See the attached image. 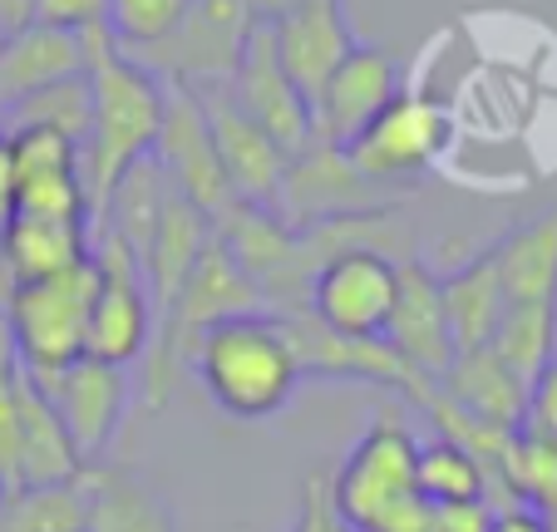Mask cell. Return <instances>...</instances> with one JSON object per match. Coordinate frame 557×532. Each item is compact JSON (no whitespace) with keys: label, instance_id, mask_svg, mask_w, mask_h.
Returning a JSON list of instances; mask_svg holds the SVG:
<instances>
[{"label":"cell","instance_id":"6da1fadb","mask_svg":"<svg viewBox=\"0 0 557 532\" xmlns=\"http://www.w3.org/2000/svg\"><path fill=\"white\" fill-rule=\"evenodd\" d=\"M89 50V134L79 144V177H85L89 222L104 218L114 188L128 168L153 158L163 128V79L114 50L109 30L85 35Z\"/></svg>","mask_w":557,"mask_h":532},{"label":"cell","instance_id":"7a4b0ae2","mask_svg":"<svg viewBox=\"0 0 557 532\" xmlns=\"http://www.w3.org/2000/svg\"><path fill=\"white\" fill-rule=\"evenodd\" d=\"M188 366L222 415L252 419V424L282 415L301 385L286 321L272 311L227 316V321L208 325L193 345Z\"/></svg>","mask_w":557,"mask_h":532},{"label":"cell","instance_id":"3957f363","mask_svg":"<svg viewBox=\"0 0 557 532\" xmlns=\"http://www.w3.org/2000/svg\"><path fill=\"white\" fill-rule=\"evenodd\" d=\"M95 292H99V261L89 257L60 276L11 286L0 296L5 301V321H11L21 375L45 380L85 355V325H89Z\"/></svg>","mask_w":557,"mask_h":532},{"label":"cell","instance_id":"277c9868","mask_svg":"<svg viewBox=\"0 0 557 532\" xmlns=\"http://www.w3.org/2000/svg\"><path fill=\"white\" fill-rule=\"evenodd\" d=\"M414 454L420 438L405 429V419L395 409H380L370 419V429L350 444L346 463L336 469V479L326 483L331 512L346 532H375L389 512H400L414 493Z\"/></svg>","mask_w":557,"mask_h":532},{"label":"cell","instance_id":"5b68a950","mask_svg":"<svg viewBox=\"0 0 557 532\" xmlns=\"http://www.w3.org/2000/svg\"><path fill=\"white\" fill-rule=\"evenodd\" d=\"M400 301V261L375 247H341L315 267L306 316L346 341H385Z\"/></svg>","mask_w":557,"mask_h":532},{"label":"cell","instance_id":"8992f818","mask_svg":"<svg viewBox=\"0 0 557 532\" xmlns=\"http://www.w3.org/2000/svg\"><path fill=\"white\" fill-rule=\"evenodd\" d=\"M95 261H99V292L89 301L85 355L128 370L153 345V301H148L144 267H138V257L124 242L104 237V232L95 237Z\"/></svg>","mask_w":557,"mask_h":532},{"label":"cell","instance_id":"52a82bcc","mask_svg":"<svg viewBox=\"0 0 557 532\" xmlns=\"http://www.w3.org/2000/svg\"><path fill=\"white\" fill-rule=\"evenodd\" d=\"M0 158H5V173H11L15 218L89 222L79 144L74 138L54 134V128H11V134H0Z\"/></svg>","mask_w":557,"mask_h":532},{"label":"cell","instance_id":"ba28073f","mask_svg":"<svg viewBox=\"0 0 557 532\" xmlns=\"http://www.w3.org/2000/svg\"><path fill=\"white\" fill-rule=\"evenodd\" d=\"M444 144H449V114L434 99L400 89L341 153L375 188V183H395V177L430 168Z\"/></svg>","mask_w":557,"mask_h":532},{"label":"cell","instance_id":"9c48e42d","mask_svg":"<svg viewBox=\"0 0 557 532\" xmlns=\"http://www.w3.org/2000/svg\"><path fill=\"white\" fill-rule=\"evenodd\" d=\"M153 163L163 168L173 193L183 202H193L208 222H218L237 202L227 188V173H222L208 114H202V104L193 99L188 84L163 79V128H158V144H153Z\"/></svg>","mask_w":557,"mask_h":532},{"label":"cell","instance_id":"30bf717a","mask_svg":"<svg viewBox=\"0 0 557 532\" xmlns=\"http://www.w3.org/2000/svg\"><path fill=\"white\" fill-rule=\"evenodd\" d=\"M188 89L202 104V114H208V128H212V144H218L232 198L243 202V208L276 212L282 177H286V153L267 138V128H257L252 119L237 109L227 84H188Z\"/></svg>","mask_w":557,"mask_h":532},{"label":"cell","instance_id":"8fae6325","mask_svg":"<svg viewBox=\"0 0 557 532\" xmlns=\"http://www.w3.org/2000/svg\"><path fill=\"white\" fill-rule=\"evenodd\" d=\"M30 385L50 399V409L60 415L64 434L74 438V449H79L85 463L99 459V454L114 444L119 424H124V415H128V399H134L128 370L89 360V355H79L74 366L54 370V375H45V380H30Z\"/></svg>","mask_w":557,"mask_h":532},{"label":"cell","instance_id":"7c38bea8","mask_svg":"<svg viewBox=\"0 0 557 532\" xmlns=\"http://www.w3.org/2000/svg\"><path fill=\"white\" fill-rule=\"evenodd\" d=\"M227 89H232V99H237V109H243L257 128H267V138H272L286 158L311 144V134H315L311 104H306V95L292 84V74L282 70V60H276V40H272V25L267 21L252 25L243 64H237V74L227 79Z\"/></svg>","mask_w":557,"mask_h":532},{"label":"cell","instance_id":"4fadbf2b","mask_svg":"<svg viewBox=\"0 0 557 532\" xmlns=\"http://www.w3.org/2000/svg\"><path fill=\"white\" fill-rule=\"evenodd\" d=\"M405 89L400 79V60L375 45H356L346 60L331 70V79L321 84V95L311 99V128L315 138L346 148L389 99Z\"/></svg>","mask_w":557,"mask_h":532},{"label":"cell","instance_id":"5bb4252c","mask_svg":"<svg viewBox=\"0 0 557 532\" xmlns=\"http://www.w3.org/2000/svg\"><path fill=\"white\" fill-rule=\"evenodd\" d=\"M366 177L346 163L336 144L315 138L301 153L286 158V177H282V198H276V218L286 227H311V222H331V218H350L366 212Z\"/></svg>","mask_w":557,"mask_h":532},{"label":"cell","instance_id":"9a60e30c","mask_svg":"<svg viewBox=\"0 0 557 532\" xmlns=\"http://www.w3.org/2000/svg\"><path fill=\"white\" fill-rule=\"evenodd\" d=\"M272 40H276V60H282V70L306 95V104L321 95L331 70L356 50L346 0H296L282 21H272Z\"/></svg>","mask_w":557,"mask_h":532},{"label":"cell","instance_id":"2e32d148","mask_svg":"<svg viewBox=\"0 0 557 532\" xmlns=\"http://www.w3.org/2000/svg\"><path fill=\"white\" fill-rule=\"evenodd\" d=\"M385 345L420 380H440L449 370L454 360L449 321H444L440 306V282H434L424 261H400V301H395V316H389Z\"/></svg>","mask_w":557,"mask_h":532},{"label":"cell","instance_id":"e0dca14e","mask_svg":"<svg viewBox=\"0 0 557 532\" xmlns=\"http://www.w3.org/2000/svg\"><path fill=\"white\" fill-rule=\"evenodd\" d=\"M95 257V227L89 222H45V218H11L0 237V296L11 286L45 282Z\"/></svg>","mask_w":557,"mask_h":532},{"label":"cell","instance_id":"ac0fdd59","mask_svg":"<svg viewBox=\"0 0 557 532\" xmlns=\"http://www.w3.org/2000/svg\"><path fill=\"white\" fill-rule=\"evenodd\" d=\"M434 385H440V395L454 399L463 415L484 419V424L504 429V434L523 429L528 385L504 366V360H498L494 350H488V345H479V350H459L449 360V370H444Z\"/></svg>","mask_w":557,"mask_h":532},{"label":"cell","instance_id":"d6986e66","mask_svg":"<svg viewBox=\"0 0 557 532\" xmlns=\"http://www.w3.org/2000/svg\"><path fill=\"white\" fill-rule=\"evenodd\" d=\"M74 74H89L85 40L70 30H50V25H25L21 35L0 45V109L21 104L35 89L74 79Z\"/></svg>","mask_w":557,"mask_h":532},{"label":"cell","instance_id":"ffe728a7","mask_svg":"<svg viewBox=\"0 0 557 532\" xmlns=\"http://www.w3.org/2000/svg\"><path fill=\"white\" fill-rule=\"evenodd\" d=\"M498 286L508 306H547L557 301V208L513 227L504 242L488 247Z\"/></svg>","mask_w":557,"mask_h":532},{"label":"cell","instance_id":"44dd1931","mask_svg":"<svg viewBox=\"0 0 557 532\" xmlns=\"http://www.w3.org/2000/svg\"><path fill=\"white\" fill-rule=\"evenodd\" d=\"M15 405H21V488H54V483L79 479L89 463L79 459V449L64 434L50 399L25 375H15Z\"/></svg>","mask_w":557,"mask_h":532},{"label":"cell","instance_id":"7402d4cb","mask_svg":"<svg viewBox=\"0 0 557 532\" xmlns=\"http://www.w3.org/2000/svg\"><path fill=\"white\" fill-rule=\"evenodd\" d=\"M434 282H440V306H444V321H449L454 355L488 345V335H494L498 316H504V306H508L488 247L473 251L459 267H449V272L434 276Z\"/></svg>","mask_w":557,"mask_h":532},{"label":"cell","instance_id":"603a6c76","mask_svg":"<svg viewBox=\"0 0 557 532\" xmlns=\"http://www.w3.org/2000/svg\"><path fill=\"white\" fill-rule=\"evenodd\" d=\"M89 532H173L169 503L134 469H85Z\"/></svg>","mask_w":557,"mask_h":532},{"label":"cell","instance_id":"cb8c5ba5","mask_svg":"<svg viewBox=\"0 0 557 532\" xmlns=\"http://www.w3.org/2000/svg\"><path fill=\"white\" fill-rule=\"evenodd\" d=\"M0 532H89L85 473L54 488L0 493Z\"/></svg>","mask_w":557,"mask_h":532},{"label":"cell","instance_id":"d4e9b609","mask_svg":"<svg viewBox=\"0 0 557 532\" xmlns=\"http://www.w3.org/2000/svg\"><path fill=\"white\" fill-rule=\"evenodd\" d=\"M488 350H494L523 385H533V380L543 375V366L557 355V301L504 306L494 335H488Z\"/></svg>","mask_w":557,"mask_h":532},{"label":"cell","instance_id":"484cf974","mask_svg":"<svg viewBox=\"0 0 557 532\" xmlns=\"http://www.w3.org/2000/svg\"><path fill=\"white\" fill-rule=\"evenodd\" d=\"M414 493H420L430 508L473 503V498H488V473L469 449H459L449 438H430V444H420V454H414Z\"/></svg>","mask_w":557,"mask_h":532},{"label":"cell","instance_id":"4316f807","mask_svg":"<svg viewBox=\"0 0 557 532\" xmlns=\"http://www.w3.org/2000/svg\"><path fill=\"white\" fill-rule=\"evenodd\" d=\"M11 114V128H54V134L85 144L89 134V74H74V79H60L50 89H35L21 104L5 109Z\"/></svg>","mask_w":557,"mask_h":532},{"label":"cell","instance_id":"83f0119b","mask_svg":"<svg viewBox=\"0 0 557 532\" xmlns=\"http://www.w3.org/2000/svg\"><path fill=\"white\" fill-rule=\"evenodd\" d=\"M193 0H109V40L119 54L138 60L183 25Z\"/></svg>","mask_w":557,"mask_h":532},{"label":"cell","instance_id":"f1b7e54d","mask_svg":"<svg viewBox=\"0 0 557 532\" xmlns=\"http://www.w3.org/2000/svg\"><path fill=\"white\" fill-rule=\"evenodd\" d=\"M35 25L70 30L85 40L95 30H109V0H35Z\"/></svg>","mask_w":557,"mask_h":532},{"label":"cell","instance_id":"f546056e","mask_svg":"<svg viewBox=\"0 0 557 532\" xmlns=\"http://www.w3.org/2000/svg\"><path fill=\"white\" fill-rule=\"evenodd\" d=\"M15 375H0V493L21 488V405H15Z\"/></svg>","mask_w":557,"mask_h":532},{"label":"cell","instance_id":"4dcf8cb0","mask_svg":"<svg viewBox=\"0 0 557 532\" xmlns=\"http://www.w3.org/2000/svg\"><path fill=\"white\" fill-rule=\"evenodd\" d=\"M523 429H537V434L557 438V355L543 366V375L528 385V415Z\"/></svg>","mask_w":557,"mask_h":532},{"label":"cell","instance_id":"1f68e13d","mask_svg":"<svg viewBox=\"0 0 557 532\" xmlns=\"http://www.w3.org/2000/svg\"><path fill=\"white\" fill-rule=\"evenodd\" d=\"M286 532H336V512H331V493L321 479H306L301 503H296V518Z\"/></svg>","mask_w":557,"mask_h":532},{"label":"cell","instance_id":"d6a6232c","mask_svg":"<svg viewBox=\"0 0 557 532\" xmlns=\"http://www.w3.org/2000/svg\"><path fill=\"white\" fill-rule=\"evenodd\" d=\"M494 503L488 498H473V503H444V508H434V522H440V532H488V522H494Z\"/></svg>","mask_w":557,"mask_h":532},{"label":"cell","instance_id":"836d02e7","mask_svg":"<svg viewBox=\"0 0 557 532\" xmlns=\"http://www.w3.org/2000/svg\"><path fill=\"white\" fill-rule=\"evenodd\" d=\"M375 532H440V522H434V508L424 498H410L400 512H389L385 522H380Z\"/></svg>","mask_w":557,"mask_h":532},{"label":"cell","instance_id":"e575fe53","mask_svg":"<svg viewBox=\"0 0 557 532\" xmlns=\"http://www.w3.org/2000/svg\"><path fill=\"white\" fill-rule=\"evenodd\" d=\"M488 532H553V522H547L537 508H523V503H513V508H498L494 512Z\"/></svg>","mask_w":557,"mask_h":532},{"label":"cell","instance_id":"d590c367","mask_svg":"<svg viewBox=\"0 0 557 532\" xmlns=\"http://www.w3.org/2000/svg\"><path fill=\"white\" fill-rule=\"evenodd\" d=\"M25 25H35V0H0V30L21 35Z\"/></svg>","mask_w":557,"mask_h":532},{"label":"cell","instance_id":"8d00e7d4","mask_svg":"<svg viewBox=\"0 0 557 532\" xmlns=\"http://www.w3.org/2000/svg\"><path fill=\"white\" fill-rule=\"evenodd\" d=\"M15 341H11V321H5V301H0V375H15Z\"/></svg>","mask_w":557,"mask_h":532},{"label":"cell","instance_id":"74e56055","mask_svg":"<svg viewBox=\"0 0 557 532\" xmlns=\"http://www.w3.org/2000/svg\"><path fill=\"white\" fill-rule=\"evenodd\" d=\"M292 5H296V0H247V11H252V21H267V25L282 21V15L292 11Z\"/></svg>","mask_w":557,"mask_h":532},{"label":"cell","instance_id":"f35d334b","mask_svg":"<svg viewBox=\"0 0 557 532\" xmlns=\"http://www.w3.org/2000/svg\"><path fill=\"white\" fill-rule=\"evenodd\" d=\"M11 218H15V202H11V173H5V158H0V237H5Z\"/></svg>","mask_w":557,"mask_h":532},{"label":"cell","instance_id":"ab89813d","mask_svg":"<svg viewBox=\"0 0 557 532\" xmlns=\"http://www.w3.org/2000/svg\"><path fill=\"white\" fill-rule=\"evenodd\" d=\"M547 522H553V532H557V512H553V518H547Z\"/></svg>","mask_w":557,"mask_h":532},{"label":"cell","instance_id":"60d3db41","mask_svg":"<svg viewBox=\"0 0 557 532\" xmlns=\"http://www.w3.org/2000/svg\"><path fill=\"white\" fill-rule=\"evenodd\" d=\"M5 40H11V35H5V30H0V45H5Z\"/></svg>","mask_w":557,"mask_h":532},{"label":"cell","instance_id":"b9f144b4","mask_svg":"<svg viewBox=\"0 0 557 532\" xmlns=\"http://www.w3.org/2000/svg\"><path fill=\"white\" fill-rule=\"evenodd\" d=\"M336 532H346V528H341V522H336Z\"/></svg>","mask_w":557,"mask_h":532}]
</instances>
